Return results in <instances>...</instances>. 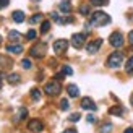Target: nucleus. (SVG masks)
Wrapping results in <instances>:
<instances>
[{"instance_id":"1","label":"nucleus","mask_w":133,"mask_h":133,"mask_svg":"<svg viewBox=\"0 0 133 133\" xmlns=\"http://www.w3.org/2000/svg\"><path fill=\"white\" fill-rule=\"evenodd\" d=\"M110 23V16L104 11H96L91 15V24L92 26H105Z\"/></svg>"},{"instance_id":"2","label":"nucleus","mask_w":133,"mask_h":133,"mask_svg":"<svg viewBox=\"0 0 133 133\" xmlns=\"http://www.w3.org/2000/svg\"><path fill=\"white\" fill-rule=\"evenodd\" d=\"M45 52H47V44H45V42H37V44H34L31 47L29 54L32 57H36V58H42L45 55Z\"/></svg>"},{"instance_id":"3","label":"nucleus","mask_w":133,"mask_h":133,"mask_svg":"<svg viewBox=\"0 0 133 133\" xmlns=\"http://www.w3.org/2000/svg\"><path fill=\"white\" fill-rule=\"evenodd\" d=\"M122 60H123V54L122 52H112V54L109 55V58H107V66L109 68H118L120 66V63H122Z\"/></svg>"},{"instance_id":"4","label":"nucleus","mask_w":133,"mask_h":133,"mask_svg":"<svg viewBox=\"0 0 133 133\" xmlns=\"http://www.w3.org/2000/svg\"><path fill=\"white\" fill-rule=\"evenodd\" d=\"M44 91H45V94H49V96H57L58 92L62 91V86H60V83L58 81H49V83H45V86H44Z\"/></svg>"},{"instance_id":"5","label":"nucleus","mask_w":133,"mask_h":133,"mask_svg":"<svg viewBox=\"0 0 133 133\" xmlns=\"http://www.w3.org/2000/svg\"><path fill=\"white\" fill-rule=\"evenodd\" d=\"M109 42H110V45L112 47H122L123 45V34L122 32H118V31H115V32H112V34L109 36Z\"/></svg>"},{"instance_id":"6","label":"nucleus","mask_w":133,"mask_h":133,"mask_svg":"<svg viewBox=\"0 0 133 133\" xmlns=\"http://www.w3.org/2000/svg\"><path fill=\"white\" fill-rule=\"evenodd\" d=\"M28 130L32 131V133H41L44 130V123L39 120V118H32V120H29V123H28Z\"/></svg>"},{"instance_id":"7","label":"nucleus","mask_w":133,"mask_h":133,"mask_svg":"<svg viewBox=\"0 0 133 133\" xmlns=\"http://www.w3.org/2000/svg\"><path fill=\"white\" fill-rule=\"evenodd\" d=\"M66 47H68V41H65V39H57V41L54 42V52L55 54H63V52L66 50Z\"/></svg>"},{"instance_id":"8","label":"nucleus","mask_w":133,"mask_h":133,"mask_svg":"<svg viewBox=\"0 0 133 133\" xmlns=\"http://www.w3.org/2000/svg\"><path fill=\"white\" fill-rule=\"evenodd\" d=\"M86 41V34H83V32H78V34H73L71 36V44H73V47H83V44Z\"/></svg>"},{"instance_id":"9","label":"nucleus","mask_w":133,"mask_h":133,"mask_svg":"<svg viewBox=\"0 0 133 133\" xmlns=\"http://www.w3.org/2000/svg\"><path fill=\"white\" fill-rule=\"evenodd\" d=\"M102 44V39H94V41H91L86 44V52L88 54H96V52L99 50V47H101Z\"/></svg>"},{"instance_id":"10","label":"nucleus","mask_w":133,"mask_h":133,"mask_svg":"<svg viewBox=\"0 0 133 133\" xmlns=\"http://www.w3.org/2000/svg\"><path fill=\"white\" fill-rule=\"evenodd\" d=\"M81 107H83L84 110H96L97 105L94 104V101H92L91 97H83V99H81Z\"/></svg>"},{"instance_id":"11","label":"nucleus","mask_w":133,"mask_h":133,"mask_svg":"<svg viewBox=\"0 0 133 133\" xmlns=\"http://www.w3.org/2000/svg\"><path fill=\"white\" fill-rule=\"evenodd\" d=\"M6 52H11V54H21L23 45L21 44H10V45H6Z\"/></svg>"},{"instance_id":"12","label":"nucleus","mask_w":133,"mask_h":133,"mask_svg":"<svg viewBox=\"0 0 133 133\" xmlns=\"http://www.w3.org/2000/svg\"><path fill=\"white\" fill-rule=\"evenodd\" d=\"M11 18H13V21L15 23H23L24 21V13L21 10H15L11 13Z\"/></svg>"},{"instance_id":"13","label":"nucleus","mask_w":133,"mask_h":133,"mask_svg":"<svg viewBox=\"0 0 133 133\" xmlns=\"http://www.w3.org/2000/svg\"><path fill=\"white\" fill-rule=\"evenodd\" d=\"M58 10L63 11V13H70L71 11V3L68 2V0H62V2L58 3Z\"/></svg>"},{"instance_id":"14","label":"nucleus","mask_w":133,"mask_h":133,"mask_svg":"<svg viewBox=\"0 0 133 133\" xmlns=\"http://www.w3.org/2000/svg\"><path fill=\"white\" fill-rule=\"evenodd\" d=\"M66 92H68L70 97H78L79 96V89L76 84H68V88H66Z\"/></svg>"},{"instance_id":"15","label":"nucleus","mask_w":133,"mask_h":133,"mask_svg":"<svg viewBox=\"0 0 133 133\" xmlns=\"http://www.w3.org/2000/svg\"><path fill=\"white\" fill-rule=\"evenodd\" d=\"M109 114H110V115H118V117H122V115H123V107H120V105H114V107L109 109Z\"/></svg>"},{"instance_id":"16","label":"nucleus","mask_w":133,"mask_h":133,"mask_svg":"<svg viewBox=\"0 0 133 133\" xmlns=\"http://www.w3.org/2000/svg\"><path fill=\"white\" fill-rule=\"evenodd\" d=\"M19 79H21V78H19V75H18V73H11V75H8V76H6V81H8L10 84H16V83L19 81Z\"/></svg>"},{"instance_id":"17","label":"nucleus","mask_w":133,"mask_h":133,"mask_svg":"<svg viewBox=\"0 0 133 133\" xmlns=\"http://www.w3.org/2000/svg\"><path fill=\"white\" fill-rule=\"evenodd\" d=\"M39 21H42V15H41V13H36V15H32V16L29 18V23H31V24H36V23H39Z\"/></svg>"},{"instance_id":"18","label":"nucleus","mask_w":133,"mask_h":133,"mask_svg":"<svg viewBox=\"0 0 133 133\" xmlns=\"http://www.w3.org/2000/svg\"><path fill=\"white\" fill-rule=\"evenodd\" d=\"M26 115H28V110H26V107H19V112H18V115H16L15 120L18 122V120H21V118H24Z\"/></svg>"},{"instance_id":"19","label":"nucleus","mask_w":133,"mask_h":133,"mask_svg":"<svg viewBox=\"0 0 133 133\" xmlns=\"http://www.w3.org/2000/svg\"><path fill=\"white\" fill-rule=\"evenodd\" d=\"M110 130H112V123L110 122H105L101 127V130H99V133H110Z\"/></svg>"},{"instance_id":"20","label":"nucleus","mask_w":133,"mask_h":133,"mask_svg":"<svg viewBox=\"0 0 133 133\" xmlns=\"http://www.w3.org/2000/svg\"><path fill=\"white\" fill-rule=\"evenodd\" d=\"M125 71L127 73H133V57H130L127 63H125Z\"/></svg>"},{"instance_id":"21","label":"nucleus","mask_w":133,"mask_h":133,"mask_svg":"<svg viewBox=\"0 0 133 133\" xmlns=\"http://www.w3.org/2000/svg\"><path fill=\"white\" fill-rule=\"evenodd\" d=\"M89 3L96 6H104V5H109V0H89Z\"/></svg>"},{"instance_id":"22","label":"nucleus","mask_w":133,"mask_h":133,"mask_svg":"<svg viewBox=\"0 0 133 133\" xmlns=\"http://www.w3.org/2000/svg\"><path fill=\"white\" fill-rule=\"evenodd\" d=\"M8 37L11 39V41H19V39H21V34H19L18 31H10L8 32Z\"/></svg>"},{"instance_id":"23","label":"nucleus","mask_w":133,"mask_h":133,"mask_svg":"<svg viewBox=\"0 0 133 133\" xmlns=\"http://www.w3.org/2000/svg\"><path fill=\"white\" fill-rule=\"evenodd\" d=\"M79 13H81V15H89V3L79 5Z\"/></svg>"},{"instance_id":"24","label":"nucleus","mask_w":133,"mask_h":133,"mask_svg":"<svg viewBox=\"0 0 133 133\" xmlns=\"http://www.w3.org/2000/svg\"><path fill=\"white\" fill-rule=\"evenodd\" d=\"M49 29H50V21H42V24H41V32H42V34H45V32H49Z\"/></svg>"},{"instance_id":"25","label":"nucleus","mask_w":133,"mask_h":133,"mask_svg":"<svg viewBox=\"0 0 133 133\" xmlns=\"http://www.w3.org/2000/svg\"><path fill=\"white\" fill-rule=\"evenodd\" d=\"M31 97L34 99V101H39V99H41V91H39L37 88L31 89Z\"/></svg>"},{"instance_id":"26","label":"nucleus","mask_w":133,"mask_h":133,"mask_svg":"<svg viewBox=\"0 0 133 133\" xmlns=\"http://www.w3.org/2000/svg\"><path fill=\"white\" fill-rule=\"evenodd\" d=\"M62 73H63V75H73V70H71V66H68V65H63V66H62Z\"/></svg>"},{"instance_id":"27","label":"nucleus","mask_w":133,"mask_h":133,"mask_svg":"<svg viewBox=\"0 0 133 133\" xmlns=\"http://www.w3.org/2000/svg\"><path fill=\"white\" fill-rule=\"evenodd\" d=\"M36 36H37L36 29H29V31H28V34H26V37H28L29 41H32V39H36Z\"/></svg>"},{"instance_id":"28","label":"nucleus","mask_w":133,"mask_h":133,"mask_svg":"<svg viewBox=\"0 0 133 133\" xmlns=\"http://www.w3.org/2000/svg\"><path fill=\"white\" fill-rule=\"evenodd\" d=\"M79 117H81V115H79V112H75V114H71V115H70L68 120H70V122H78V120H79Z\"/></svg>"},{"instance_id":"29","label":"nucleus","mask_w":133,"mask_h":133,"mask_svg":"<svg viewBox=\"0 0 133 133\" xmlns=\"http://www.w3.org/2000/svg\"><path fill=\"white\" fill-rule=\"evenodd\" d=\"M68 107H70L68 101H66V99H62V101H60V109L62 110H68Z\"/></svg>"},{"instance_id":"30","label":"nucleus","mask_w":133,"mask_h":133,"mask_svg":"<svg viewBox=\"0 0 133 133\" xmlns=\"http://www.w3.org/2000/svg\"><path fill=\"white\" fill-rule=\"evenodd\" d=\"M21 66H23V68H26V70H29L31 68V62L28 60V58H24V60H21Z\"/></svg>"},{"instance_id":"31","label":"nucleus","mask_w":133,"mask_h":133,"mask_svg":"<svg viewBox=\"0 0 133 133\" xmlns=\"http://www.w3.org/2000/svg\"><path fill=\"white\" fill-rule=\"evenodd\" d=\"M8 3H10V0H0V10L5 8V6L8 5Z\"/></svg>"},{"instance_id":"32","label":"nucleus","mask_w":133,"mask_h":133,"mask_svg":"<svg viewBox=\"0 0 133 133\" xmlns=\"http://www.w3.org/2000/svg\"><path fill=\"white\" fill-rule=\"evenodd\" d=\"M86 120H88L89 123H94V122H96V118H94V115H88V117H86Z\"/></svg>"},{"instance_id":"33","label":"nucleus","mask_w":133,"mask_h":133,"mask_svg":"<svg viewBox=\"0 0 133 133\" xmlns=\"http://www.w3.org/2000/svg\"><path fill=\"white\" fill-rule=\"evenodd\" d=\"M128 42L133 45V31H130V32H128Z\"/></svg>"},{"instance_id":"34","label":"nucleus","mask_w":133,"mask_h":133,"mask_svg":"<svg viewBox=\"0 0 133 133\" xmlns=\"http://www.w3.org/2000/svg\"><path fill=\"white\" fill-rule=\"evenodd\" d=\"M63 133H76V130H73V128H70V130H65Z\"/></svg>"},{"instance_id":"35","label":"nucleus","mask_w":133,"mask_h":133,"mask_svg":"<svg viewBox=\"0 0 133 133\" xmlns=\"http://www.w3.org/2000/svg\"><path fill=\"white\" fill-rule=\"evenodd\" d=\"M123 133H133V128H131V127H130V128H127V130H125V131H123Z\"/></svg>"},{"instance_id":"36","label":"nucleus","mask_w":133,"mask_h":133,"mask_svg":"<svg viewBox=\"0 0 133 133\" xmlns=\"http://www.w3.org/2000/svg\"><path fill=\"white\" fill-rule=\"evenodd\" d=\"M130 102H131V105H133V94H131V97H130Z\"/></svg>"},{"instance_id":"37","label":"nucleus","mask_w":133,"mask_h":133,"mask_svg":"<svg viewBox=\"0 0 133 133\" xmlns=\"http://www.w3.org/2000/svg\"><path fill=\"white\" fill-rule=\"evenodd\" d=\"M0 88H2V78H0Z\"/></svg>"},{"instance_id":"38","label":"nucleus","mask_w":133,"mask_h":133,"mask_svg":"<svg viewBox=\"0 0 133 133\" xmlns=\"http://www.w3.org/2000/svg\"><path fill=\"white\" fill-rule=\"evenodd\" d=\"M0 44H2V36H0Z\"/></svg>"},{"instance_id":"39","label":"nucleus","mask_w":133,"mask_h":133,"mask_svg":"<svg viewBox=\"0 0 133 133\" xmlns=\"http://www.w3.org/2000/svg\"><path fill=\"white\" fill-rule=\"evenodd\" d=\"M32 2H39V0H32Z\"/></svg>"}]
</instances>
